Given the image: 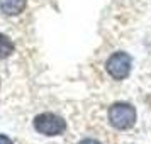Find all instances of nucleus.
Wrapping results in <instances>:
<instances>
[{"instance_id":"obj_6","label":"nucleus","mask_w":151,"mask_h":144,"mask_svg":"<svg viewBox=\"0 0 151 144\" xmlns=\"http://www.w3.org/2000/svg\"><path fill=\"white\" fill-rule=\"evenodd\" d=\"M0 144H14V143H12V139L7 137L5 134H0Z\"/></svg>"},{"instance_id":"obj_5","label":"nucleus","mask_w":151,"mask_h":144,"mask_svg":"<svg viewBox=\"0 0 151 144\" xmlns=\"http://www.w3.org/2000/svg\"><path fill=\"white\" fill-rule=\"evenodd\" d=\"M14 42L9 39L5 34H2L0 32V59H5L9 56H12L14 53Z\"/></svg>"},{"instance_id":"obj_4","label":"nucleus","mask_w":151,"mask_h":144,"mask_svg":"<svg viewBox=\"0 0 151 144\" xmlns=\"http://www.w3.org/2000/svg\"><path fill=\"white\" fill-rule=\"evenodd\" d=\"M27 0H0V10L5 15H19L24 12Z\"/></svg>"},{"instance_id":"obj_7","label":"nucleus","mask_w":151,"mask_h":144,"mask_svg":"<svg viewBox=\"0 0 151 144\" xmlns=\"http://www.w3.org/2000/svg\"><path fill=\"white\" fill-rule=\"evenodd\" d=\"M80 144H100L97 139H83V141H80Z\"/></svg>"},{"instance_id":"obj_1","label":"nucleus","mask_w":151,"mask_h":144,"mask_svg":"<svg viewBox=\"0 0 151 144\" xmlns=\"http://www.w3.org/2000/svg\"><path fill=\"white\" fill-rule=\"evenodd\" d=\"M109 122L117 130H127L136 124V109L126 102H117L109 109Z\"/></svg>"},{"instance_id":"obj_3","label":"nucleus","mask_w":151,"mask_h":144,"mask_svg":"<svg viewBox=\"0 0 151 144\" xmlns=\"http://www.w3.org/2000/svg\"><path fill=\"white\" fill-rule=\"evenodd\" d=\"M132 68V58L131 54H127L126 51H116L109 56V59L105 63V69L112 80H126L131 73Z\"/></svg>"},{"instance_id":"obj_2","label":"nucleus","mask_w":151,"mask_h":144,"mask_svg":"<svg viewBox=\"0 0 151 144\" xmlns=\"http://www.w3.org/2000/svg\"><path fill=\"white\" fill-rule=\"evenodd\" d=\"M34 129L42 136H61L66 130V120L53 112H42L34 119Z\"/></svg>"}]
</instances>
